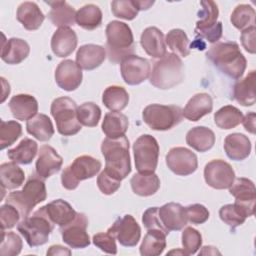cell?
Returning a JSON list of instances; mask_svg holds the SVG:
<instances>
[{
	"instance_id": "obj_35",
	"label": "cell",
	"mask_w": 256,
	"mask_h": 256,
	"mask_svg": "<svg viewBox=\"0 0 256 256\" xmlns=\"http://www.w3.org/2000/svg\"><path fill=\"white\" fill-rule=\"evenodd\" d=\"M131 188L136 195L147 197L155 194L160 188V179L155 173H136L130 180Z\"/></svg>"
},
{
	"instance_id": "obj_48",
	"label": "cell",
	"mask_w": 256,
	"mask_h": 256,
	"mask_svg": "<svg viewBox=\"0 0 256 256\" xmlns=\"http://www.w3.org/2000/svg\"><path fill=\"white\" fill-rule=\"evenodd\" d=\"M111 10L115 17L124 20H133L139 12L134 0H114L111 3Z\"/></svg>"
},
{
	"instance_id": "obj_20",
	"label": "cell",
	"mask_w": 256,
	"mask_h": 256,
	"mask_svg": "<svg viewBox=\"0 0 256 256\" xmlns=\"http://www.w3.org/2000/svg\"><path fill=\"white\" fill-rule=\"evenodd\" d=\"M158 216L167 231H179L183 229L188 220L185 207L179 203L170 202L158 208Z\"/></svg>"
},
{
	"instance_id": "obj_57",
	"label": "cell",
	"mask_w": 256,
	"mask_h": 256,
	"mask_svg": "<svg viewBox=\"0 0 256 256\" xmlns=\"http://www.w3.org/2000/svg\"><path fill=\"white\" fill-rule=\"evenodd\" d=\"M47 255H71V251L62 245H52L47 251Z\"/></svg>"
},
{
	"instance_id": "obj_13",
	"label": "cell",
	"mask_w": 256,
	"mask_h": 256,
	"mask_svg": "<svg viewBox=\"0 0 256 256\" xmlns=\"http://www.w3.org/2000/svg\"><path fill=\"white\" fill-rule=\"evenodd\" d=\"M107 232L125 247L136 246L141 237V228L139 224L134 217L129 214L117 218L108 228Z\"/></svg>"
},
{
	"instance_id": "obj_36",
	"label": "cell",
	"mask_w": 256,
	"mask_h": 256,
	"mask_svg": "<svg viewBox=\"0 0 256 256\" xmlns=\"http://www.w3.org/2000/svg\"><path fill=\"white\" fill-rule=\"evenodd\" d=\"M167 234L161 230H147L139 251L142 256H158L166 248Z\"/></svg>"
},
{
	"instance_id": "obj_8",
	"label": "cell",
	"mask_w": 256,
	"mask_h": 256,
	"mask_svg": "<svg viewBox=\"0 0 256 256\" xmlns=\"http://www.w3.org/2000/svg\"><path fill=\"white\" fill-rule=\"evenodd\" d=\"M100 160L89 156L82 155L77 157L70 166H67L61 174L62 186L67 190H74L82 180L90 179L100 171Z\"/></svg>"
},
{
	"instance_id": "obj_40",
	"label": "cell",
	"mask_w": 256,
	"mask_h": 256,
	"mask_svg": "<svg viewBox=\"0 0 256 256\" xmlns=\"http://www.w3.org/2000/svg\"><path fill=\"white\" fill-rule=\"evenodd\" d=\"M102 12L94 4H87L76 12V23L86 30H94L101 25Z\"/></svg>"
},
{
	"instance_id": "obj_30",
	"label": "cell",
	"mask_w": 256,
	"mask_h": 256,
	"mask_svg": "<svg viewBox=\"0 0 256 256\" xmlns=\"http://www.w3.org/2000/svg\"><path fill=\"white\" fill-rule=\"evenodd\" d=\"M45 210L49 219L60 227L72 222L77 212L73 207L63 199H56L45 205Z\"/></svg>"
},
{
	"instance_id": "obj_6",
	"label": "cell",
	"mask_w": 256,
	"mask_h": 256,
	"mask_svg": "<svg viewBox=\"0 0 256 256\" xmlns=\"http://www.w3.org/2000/svg\"><path fill=\"white\" fill-rule=\"evenodd\" d=\"M54 225L47 216L45 206H42L32 216L22 219L18 223L17 229L30 247H37L48 241Z\"/></svg>"
},
{
	"instance_id": "obj_37",
	"label": "cell",
	"mask_w": 256,
	"mask_h": 256,
	"mask_svg": "<svg viewBox=\"0 0 256 256\" xmlns=\"http://www.w3.org/2000/svg\"><path fill=\"white\" fill-rule=\"evenodd\" d=\"M0 179L2 189L12 190L22 186L25 180L24 171L15 162H6L0 165Z\"/></svg>"
},
{
	"instance_id": "obj_49",
	"label": "cell",
	"mask_w": 256,
	"mask_h": 256,
	"mask_svg": "<svg viewBox=\"0 0 256 256\" xmlns=\"http://www.w3.org/2000/svg\"><path fill=\"white\" fill-rule=\"evenodd\" d=\"M202 245L200 232L192 227H186L182 232V246L187 255L195 254Z\"/></svg>"
},
{
	"instance_id": "obj_61",
	"label": "cell",
	"mask_w": 256,
	"mask_h": 256,
	"mask_svg": "<svg viewBox=\"0 0 256 256\" xmlns=\"http://www.w3.org/2000/svg\"><path fill=\"white\" fill-rule=\"evenodd\" d=\"M168 254H181V255H187V253H186L184 250H182V251H180V250H172V251H170Z\"/></svg>"
},
{
	"instance_id": "obj_60",
	"label": "cell",
	"mask_w": 256,
	"mask_h": 256,
	"mask_svg": "<svg viewBox=\"0 0 256 256\" xmlns=\"http://www.w3.org/2000/svg\"><path fill=\"white\" fill-rule=\"evenodd\" d=\"M1 80H2V84H3V90L5 91L4 92V94L2 95V100H1V102H4L5 101V99H6V97L9 95V93H10V85H9V83H7L6 81H5V79L2 77L1 78Z\"/></svg>"
},
{
	"instance_id": "obj_44",
	"label": "cell",
	"mask_w": 256,
	"mask_h": 256,
	"mask_svg": "<svg viewBox=\"0 0 256 256\" xmlns=\"http://www.w3.org/2000/svg\"><path fill=\"white\" fill-rule=\"evenodd\" d=\"M220 219L230 226L233 230L242 225L246 218L248 217L247 213L237 204H226L222 206L219 210Z\"/></svg>"
},
{
	"instance_id": "obj_39",
	"label": "cell",
	"mask_w": 256,
	"mask_h": 256,
	"mask_svg": "<svg viewBox=\"0 0 256 256\" xmlns=\"http://www.w3.org/2000/svg\"><path fill=\"white\" fill-rule=\"evenodd\" d=\"M38 150V145L36 141L30 138H24L20 141V143L9 149L7 152V156L10 160L17 164H30L32 160L35 158Z\"/></svg>"
},
{
	"instance_id": "obj_9",
	"label": "cell",
	"mask_w": 256,
	"mask_h": 256,
	"mask_svg": "<svg viewBox=\"0 0 256 256\" xmlns=\"http://www.w3.org/2000/svg\"><path fill=\"white\" fill-rule=\"evenodd\" d=\"M144 122L156 131H166L178 125L183 118L182 109L176 105L150 104L142 112Z\"/></svg>"
},
{
	"instance_id": "obj_51",
	"label": "cell",
	"mask_w": 256,
	"mask_h": 256,
	"mask_svg": "<svg viewBox=\"0 0 256 256\" xmlns=\"http://www.w3.org/2000/svg\"><path fill=\"white\" fill-rule=\"evenodd\" d=\"M185 211L188 222L195 225L203 224L209 218V211L202 204H191L185 207Z\"/></svg>"
},
{
	"instance_id": "obj_27",
	"label": "cell",
	"mask_w": 256,
	"mask_h": 256,
	"mask_svg": "<svg viewBox=\"0 0 256 256\" xmlns=\"http://www.w3.org/2000/svg\"><path fill=\"white\" fill-rule=\"evenodd\" d=\"M16 18L26 30L33 31L40 28L45 16L35 2L25 1L18 6Z\"/></svg>"
},
{
	"instance_id": "obj_55",
	"label": "cell",
	"mask_w": 256,
	"mask_h": 256,
	"mask_svg": "<svg viewBox=\"0 0 256 256\" xmlns=\"http://www.w3.org/2000/svg\"><path fill=\"white\" fill-rule=\"evenodd\" d=\"M255 32H256V27L252 26V27L242 30V33L240 36L242 46L244 47V49L247 52H249L251 54H255V52H256Z\"/></svg>"
},
{
	"instance_id": "obj_1",
	"label": "cell",
	"mask_w": 256,
	"mask_h": 256,
	"mask_svg": "<svg viewBox=\"0 0 256 256\" xmlns=\"http://www.w3.org/2000/svg\"><path fill=\"white\" fill-rule=\"evenodd\" d=\"M206 56L221 72L232 79L241 78L247 66L246 58L234 41L216 42L210 46Z\"/></svg>"
},
{
	"instance_id": "obj_21",
	"label": "cell",
	"mask_w": 256,
	"mask_h": 256,
	"mask_svg": "<svg viewBox=\"0 0 256 256\" xmlns=\"http://www.w3.org/2000/svg\"><path fill=\"white\" fill-rule=\"evenodd\" d=\"M77 43L75 31L70 27H61L54 32L51 38V49L57 57L64 58L73 53Z\"/></svg>"
},
{
	"instance_id": "obj_45",
	"label": "cell",
	"mask_w": 256,
	"mask_h": 256,
	"mask_svg": "<svg viewBox=\"0 0 256 256\" xmlns=\"http://www.w3.org/2000/svg\"><path fill=\"white\" fill-rule=\"evenodd\" d=\"M22 135V126L14 120H1L0 126V148L1 150L11 146Z\"/></svg>"
},
{
	"instance_id": "obj_11",
	"label": "cell",
	"mask_w": 256,
	"mask_h": 256,
	"mask_svg": "<svg viewBox=\"0 0 256 256\" xmlns=\"http://www.w3.org/2000/svg\"><path fill=\"white\" fill-rule=\"evenodd\" d=\"M202 8L198 13L199 20L196 22V34L210 43H216L222 37V23L217 21L219 10L213 1H201Z\"/></svg>"
},
{
	"instance_id": "obj_23",
	"label": "cell",
	"mask_w": 256,
	"mask_h": 256,
	"mask_svg": "<svg viewBox=\"0 0 256 256\" xmlns=\"http://www.w3.org/2000/svg\"><path fill=\"white\" fill-rule=\"evenodd\" d=\"M140 44L152 58H162L166 52L164 35L157 27H147L141 34Z\"/></svg>"
},
{
	"instance_id": "obj_43",
	"label": "cell",
	"mask_w": 256,
	"mask_h": 256,
	"mask_svg": "<svg viewBox=\"0 0 256 256\" xmlns=\"http://www.w3.org/2000/svg\"><path fill=\"white\" fill-rule=\"evenodd\" d=\"M255 10L248 4H240L236 6L231 14V23L239 30L255 26Z\"/></svg>"
},
{
	"instance_id": "obj_17",
	"label": "cell",
	"mask_w": 256,
	"mask_h": 256,
	"mask_svg": "<svg viewBox=\"0 0 256 256\" xmlns=\"http://www.w3.org/2000/svg\"><path fill=\"white\" fill-rule=\"evenodd\" d=\"M229 192L235 198V204L240 206L248 215L253 216L256 200V190L254 183L245 177L234 179L229 187Z\"/></svg>"
},
{
	"instance_id": "obj_5",
	"label": "cell",
	"mask_w": 256,
	"mask_h": 256,
	"mask_svg": "<svg viewBox=\"0 0 256 256\" xmlns=\"http://www.w3.org/2000/svg\"><path fill=\"white\" fill-rule=\"evenodd\" d=\"M183 77V63L180 57L174 53H166L154 63L149 79L154 87L165 90L180 84Z\"/></svg>"
},
{
	"instance_id": "obj_38",
	"label": "cell",
	"mask_w": 256,
	"mask_h": 256,
	"mask_svg": "<svg viewBox=\"0 0 256 256\" xmlns=\"http://www.w3.org/2000/svg\"><path fill=\"white\" fill-rule=\"evenodd\" d=\"M102 102L109 110L113 112H120L126 108L129 102V94L124 87L112 85L104 90Z\"/></svg>"
},
{
	"instance_id": "obj_41",
	"label": "cell",
	"mask_w": 256,
	"mask_h": 256,
	"mask_svg": "<svg viewBox=\"0 0 256 256\" xmlns=\"http://www.w3.org/2000/svg\"><path fill=\"white\" fill-rule=\"evenodd\" d=\"M243 113L232 105H226L221 107L214 114L215 124L221 129H232L242 123Z\"/></svg>"
},
{
	"instance_id": "obj_56",
	"label": "cell",
	"mask_w": 256,
	"mask_h": 256,
	"mask_svg": "<svg viewBox=\"0 0 256 256\" xmlns=\"http://www.w3.org/2000/svg\"><path fill=\"white\" fill-rule=\"evenodd\" d=\"M255 121H256V114L254 112H249L243 117L242 123L246 131H248L251 134H255L256 126H255Z\"/></svg>"
},
{
	"instance_id": "obj_3",
	"label": "cell",
	"mask_w": 256,
	"mask_h": 256,
	"mask_svg": "<svg viewBox=\"0 0 256 256\" xmlns=\"http://www.w3.org/2000/svg\"><path fill=\"white\" fill-rule=\"evenodd\" d=\"M106 54L112 63H121L135 51L134 38L128 24L121 21H111L106 26Z\"/></svg>"
},
{
	"instance_id": "obj_31",
	"label": "cell",
	"mask_w": 256,
	"mask_h": 256,
	"mask_svg": "<svg viewBox=\"0 0 256 256\" xmlns=\"http://www.w3.org/2000/svg\"><path fill=\"white\" fill-rule=\"evenodd\" d=\"M186 143L198 152H206L215 144L214 132L205 126H197L186 134Z\"/></svg>"
},
{
	"instance_id": "obj_42",
	"label": "cell",
	"mask_w": 256,
	"mask_h": 256,
	"mask_svg": "<svg viewBox=\"0 0 256 256\" xmlns=\"http://www.w3.org/2000/svg\"><path fill=\"white\" fill-rule=\"evenodd\" d=\"M165 43L170 50L178 56L187 57L190 54V42L187 34L182 29L170 30L165 37Z\"/></svg>"
},
{
	"instance_id": "obj_15",
	"label": "cell",
	"mask_w": 256,
	"mask_h": 256,
	"mask_svg": "<svg viewBox=\"0 0 256 256\" xmlns=\"http://www.w3.org/2000/svg\"><path fill=\"white\" fill-rule=\"evenodd\" d=\"M121 76L128 85H139L149 78L151 72L150 62L135 54L127 56L120 63Z\"/></svg>"
},
{
	"instance_id": "obj_34",
	"label": "cell",
	"mask_w": 256,
	"mask_h": 256,
	"mask_svg": "<svg viewBox=\"0 0 256 256\" xmlns=\"http://www.w3.org/2000/svg\"><path fill=\"white\" fill-rule=\"evenodd\" d=\"M27 132L41 142L51 139L54 135V127L50 118L42 113H38L26 123Z\"/></svg>"
},
{
	"instance_id": "obj_59",
	"label": "cell",
	"mask_w": 256,
	"mask_h": 256,
	"mask_svg": "<svg viewBox=\"0 0 256 256\" xmlns=\"http://www.w3.org/2000/svg\"><path fill=\"white\" fill-rule=\"evenodd\" d=\"M205 254H220V252L216 249V247L213 246H204L202 247V250L199 252V255H205Z\"/></svg>"
},
{
	"instance_id": "obj_18",
	"label": "cell",
	"mask_w": 256,
	"mask_h": 256,
	"mask_svg": "<svg viewBox=\"0 0 256 256\" xmlns=\"http://www.w3.org/2000/svg\"><path fill=\"white\" fill-rule=\"evenodd\" d=\"M83 74L76 62L70 59L61 61L55 70V81L65 91L76 90L82 82Z\"/></svg>"
},
{
	"instance_id": "obj_50",
	"label": "cell",
	"mask_w": 256,
	"mask_h": 256,
	"mask_svg": "<svg viewBox=\"0 0 256 256\" xmlns=\"http://www.w3.org/2000/svg\"><path fill=\"white\" fill-rule=\"evenodd\" d=\"M21 215L16 207L11 204L5 203L0 207V221H1V230L11 229L16 224L19 223Z\"/></svg>"
},
{
	"instance_id": "obj_54",
	"label": "cell",
	"mask_w": 256,
	"mask_h": 256,
	"mask_svg": "<svg viewBox=\"0 0 256 256\" xmlns=\"http://www.w3.org/2000/svg\"><path fill=\"white\" fill-rule=\"evenodd\" d=\"M142 222L147 230H161L165 232L167 235L169 231H167L158 216V207H150L148 208L142 215Z\"/></svg>"
},
{
	"instance_id": "obj_58",
	"label": "cell",
	"mask_w": 256,
	"mask_h": 256,
	"mask_svg": "<svg viewBox=\"0 0 256 256\" xmlns=\"http://www.w3.org/2000/svg\"><path fill=\"white\" fill-rule=\"evenodd\" d=\"M134 4L135 6L137 7L138 11H141V10H148L153 4H154V1H148V0H134Z\"/></svg>"
},
{
	"instance_id": "obj_12",
	"label": "cell",
	"mask_w": 256,
	"mask_h": 256,
	"mask_svg": "<svg viewBox=\"0 0 256 256\" xmlns=\"http://www.w3.org/2000/svg\"><path fill=\"white\" fill-rule=\"evenodd\" d=\"M204 179L214 189H229L235 179V172L232 166L226 161L214 159L205 165Z\"/></svg>"
},
{
	"instance_id": "obj_22",
	"label": "cell",
	"mask_w": 256,
	"mask_h": 256,
	"mask_svg": "<svg viewBox=\"0 0 256 256\" xmlns=\"http://www.w3.org/2000/svg\"><path fill=\"white\" fill-rule=\"evenodd\" d=\"M106 58V49L101 45L85 44L76 53V63L84 70H94L99 67Z\"/></svg>"
},
{
	"instance_id": "obj_26",
	"label": "cell",
	"mask_w": 256,
	"mask_h": 256,
	"mask_svg": "<svg viewBox=\"0 0 256 256\" xmlns=\"http://www.w3.org/2000/svg\"><path fill=\"white\" fill-rule=\"evenodd\" d=\"M30 53L29 44L20 38H10L3 42L1 59L10 65H16L24 61Z\"/></svg>"
},
{
	"instance_id": "obj_4",
	"label": "cell",
	"mask_w": 256,
	"mask_h": 256,
	"mask_svg": "<svg viewBox=\"0 0 256 256\" xmlns=\"http://www.w3.org/2000/svg\"><path fill=\"white\" fill-rule=\"evenodd\" d=\"M46 197L47 191L44 179L37 173H33L26 181L22 190L11 192L7 196L6 203L16 207L21 218L25 219L30 215L32 209L40 202H43Z\"/></svg>"
},
{
	"instance_id": "obj_28",
	"label": "cell",
	"mask_w": 256,
	"mask_h": 256,
	"mask_svg": "<svg viewBox=\"0 0 256 256\" xmlns=\"http://www.w3.org/2000/svg\"><path fill=\"white\" fill-rule=\"evenodd\" d=\"M224 150L231 160L241 161L250 155L251 142L244 134L232 133L224 140Z\"/></svg>"
},
{
	"instance_id": "obj_33",
	"label": "cell",
	"mask_w": 256,
	"mask_h": 256,
	"mask_svg": "<svg viewBox=\"0 0 256 256\" xmlns=\"http://www.w3.org/2000/svg\"><path fill=\"white\" fill-rule=\"evenodd\" d=\"M128 118L121 112H108L102 122L103 133L111 139H116L125 135L128 129Z\"/></svg>"
},
{
	"instance_id": "obj_53",
	"label": "cell",
	"mask_w": 256,
	"mask_h": 256,
	"mask_svg": "<svg viewBox=\"0 0 256 256\" xmlns=\"http://www.w3.org/2000/svg\"><path fill=\"white\" fill-rule=\"evenodd\" d=\"M115 238L108 232H99L93 236V244L105 253L115 255L117 253V246Z\"/></svg>"
},
{
	"instance_id": "obj_2",
	"label": "cell",
	"mask_w": 256,
	"mask_h": 256,
	"mask_svg": "<svg viewBox=\"0 0 256 256\" xmlns=\"http://www.w3.org/2000/svg\"><path fill=\"white\" fill-rule=\"evenodd\" d=\"M101 152L105 159V171L118 180L125 179L131 172L129 140L124 135L111 139L106 137L101 144Z\"/></svg>"
},
{
	"instance_id": "obj_32",
	"label": "cell",
	"mask_w": 256,
	"mask_h": 256,
	"mask_svg": "<svg viewBox=\"0 0 256 256\" xmlns=\"http://www.w3.org/2000/svg\"><path fill=\"white\" fill-rule=\"evenodd\" d=\"M255 79L256 73L252 70L245 78L236 82L233 87V98L242 106L255 104Z\"/></svg>"
},
{
	"instance_id": "obj_16",
	"label": "cell",
	"mask_w": 256,
	"mask_h": 256,
	"mask_svg": "<svg viewBox=\"0 0 256 256\" xmlns=\"http://www.w3.org/2000/svg\"><path fill=\"white\" fill-rule=\"evenodd\" d=\"M166 164L174 174L187 176L197 170L198 160L191 150L185 147H173L166 155Z\"/></svg>"
},
{
	"instance_id": "obj_10",
	"label": "cell",
	"mask_w": 256,
	"mask_h": 256,
	"mask_svg": "<svg viewBox=\"0 0 256 256\" xmlns=\"http://www.w3.org/2000/svg\"><path fill=\"white\" fill-rule=\"evenodd\" d=\"M135 167L139 173H154L159 158V144L157 140L149 135L143 134L133 144Z\"/></svg>"
},
{
	"instance_id": "obj_29",
	"label": "cell",
	"mask_w": 256,
	"mask_h": 256,
	"mask_svg": "<svg viewBox=\"0 0 256 256\" xmlns=\"http://www.w3.org/2000/svg\"><path fill=\"white\" fill-rule=\"evenodd\" d=\"M51 10L48 18L53 25L61 27H69L76 22V11L66 1H46Z\"/></svg>"
},
{
	"instance_id": "obj_25",
	"label": "cell",
	"mask_w": 256,
	"mask_h": 256,
	"mask_svg": "<svg viewBox=\"0 0 256 256\" xmlns=\"http://www.w3.org/2000/svg\"><path fill=\"white\" fill-rule=\"evenodd\" d=\"M9 108L17 120H29L38 112L37 100L29 94H18L9 101Z\"/></svg>"
},
{
	"instance_id": "obj_7",
	"label": "cell",
	"mask_w": 256,
	"mask_h": 256,
	"mask_svg": "<svg viewBox=\"0 0 256 256\" xmlns=\"http://www.w3.org/2000/svg\"><path fill=\"white\" fill-rule=\"evenodd\" d=\"M76 102L66 96L53 100L51 115L56 122L57 131L64 136H72L81 130V124L77 117Z\"/></svg>"
},
{
	"instance_id": "obj_24",
	"label": "cell",
	"mask_w": 256,
	"mask_h": 256,
	"mask_svg": "<svg viewBox=\"0 0 256 256\" xmlns=\"http://www.w3.org/2000/svg\"><path fill=\"white\" fill-rule=\"evenodd\" d=\"M212 109L213 100L211 96L207 93H197L189 99L182 110V115L187 120L196 122L212 112Z\"/></svg>"
},
{
	"instance_id": "obj_19",
	"label": "cell",
	"mask_w": 256,
	"mask_h": 256,
	"mask_svg": "<svg viewBox=\"0 0 256 256\" xmlns=\"http://www.w3.org/2000/svg\"><path fill=\"white\" fill-rule=\"evenodd\" d=\"M38 153L35 168L36 173L42 179H47L60 171L63 164V159L53 147L49 145H42Z\"/></svg>"
},
{
	"instance_id": "obj_14",
	"label": "cell",
	"mask_w": 256,
	"mask_h": 256,
	"mask_svg": "<svg viewBox=\"0 0 256 256\" xmlns=\"http://www.w3.org/2000/svg\"><path fill=\"white\" fill-rule=\"evenodd\" d=\"M88 219L84 213L77 212L76 217L69 224L60 227L62 240L71 248L81 249L90 245L87 233Z\"/></svg>"
},
{
	"instance_id": "obj_47",
	"label": "cell",
	"mask_w": 256,
	"mask_h": 256,
	"mask_svg": "<svg viewBox=\"0 0 256 256\" xmlns=\"http://www.w3.org/2000/svg\"><path fill=\"white\" fill-rule=\"evenodd\" d=\"M23 247L22 239L13 231L5 232L2 230V240L0 245V254L2 256L18 255Z\"/></svg>"
},
{
	"instance_id": "obj_52",
	"label": "cell",
	"mask_w": 256,
	"mask_h": 256,
	"mask_svg": "<svg viewBox=\"0 0 256 256\" xmlns=\"http://www.w3.org/2000/svg\"><path fill=\"white\" fill-rule=\"evenodd\" d=\"M121 185V181L115 177L109 175L105 170H103L97 177V186L99 190L105 195H111L115 193Z\"/></svg>"
},
{
	"instance_id": "obj_46",
	"label": "cell",
	"mask_w": 256,
	"mask_h": 256,
	"mask_svg": "<svg viewBox=\"0 0 256 256\" xmlns=\"http://www.w3.org/2000/svg\"><path fill=\"white\" fill-rule=\"evenodd\" d=\"M77 117L81 125L95 127L101 118V109L93 102H85L78 106Z\"/></svg>"
}]
</instances>
